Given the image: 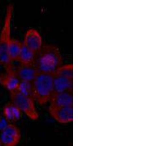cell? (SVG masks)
I'll return each mask as SVG.
<instances>
[{"instance_id": "1", "label": "cell", "mask_w": 146, "mask_h": 146, "mask_svg": "<svg viewBox=\"0 0 146 146\" xmlns=\"http://www.w3.org/2000/svg\"><path fill=\"white\" fill-rule=\"evenodd\" d=\"M63 64L59 48L54 44H44L36 52L34 65L39 72L55 74Z\"/></svg>"}, {"instance_id": "2", "label": "cell", "mask_w": 146, "mask_h": 146, "mask_svg": "<svg viewBox=\"0 0 146 146\" xmlns=\"http://www.w3.org/2000/svg\"><path fill=\"white\" fill-rule=\"evenodd\" d=\"M14 11L12 3L7 5L3 25L0 31V64L5 68L13 66L8 56V47L11 39V25Z\"/></svg>"}, {"instance_id": "3", "label": "cell", "mask_w": 146, "mask_h": 146, "mask_svg": "<svg viewBox=\"0 0 146 146\" xmlns=\"http://www.w3.org/2000/svg\"><path fill=\"white\" fill-rule=\"evenodd\" d=\"M54 74L38 72L32 82L35 100H36L40 105H43L50 102L54 93Z\"/></svg>"}, {"instance_id": "4", "label": "cell", "mask_w": 146, "mask_h": 146, "mask_svg": "<svg viewBox=\"0 0 146 146\" xmlns=\"http://www.w3.org/2000/svg\"><path fill=\"white\" fill-rule=\"evenodd\" d=\"M11 102L15 104L22 112L26 114L30 119L36 120L39 118V113L35 105L34 100L22 95L18 91L10 92Z\"/></svg>"}, {"instance_id": "5", "label": "cell", "mask_w": 146, "mask_h": 146, "mask_svg": "<svg viewBox=\"0 0 146 146\" xmlns=\"http://www.w3.org/2000/svg\"><path fill=\"white\" fill-rule=\"evenodd\" d=\"M21 138L20 129L12 123H9L1 132L0 140L3 146H17Z\"/></svg>"}, {"instance_id": "6", "label": "cell", "mask_w": 146, "mask_h": 146, "mask_svg": "<svg viewBox=\"0 0 146 146\" xmlns=\"http://www.w3.org/2000/svg\"><path fill=\"white\" fill-rule=\"evenodd\" d=\"M50 115L61 124L70 123L73 120V106L54 107L49 106Z\"/></svg>"}, {"instance_id": "7", "label": "cell", "mask_w": 146, "mask_h": 146, "mask_svg": "<svg viewBox=\"0 0 146 146\" xmlns=\"http://www.w3.org/2000/svg\"><path fill=\"white\" fill-rule=\"evenodd\" d=\"M20 82L14 70V67L11 66L5 68V72L0 74V84L9 92L16 91Z\"/></svg>"}, {"instance_id": "8", "label": "cell", "mask_w": 146, "mask_h": 146, "mask_svg": "<svg viewBox=\"0 0 146 146\" xmlns=\"http://www.w3.org/2000/svg\"><path fill=\"white\" fill-rule=\"evenodd\" d=\"M23 43L36 53L43 46V38L40 33L34 28L29 29L25 33Z\"/></svg>"}, {"instance_id": "9", "label": "cell", "mask_w": 146, "mask_h": 146, "mask_svg": "<svg viewBox=\"0 0 146 146\" xmlns=\"http://www.w3.org/2000/svg\"><path fill=\"white\" fill-rule=\"evenodd\" d=\"M49 102L54 107L73 106V92H54Z\"/></svg>"}, {"instance_id": "10", "label": "cell", "mask_w": 146, "mask_h": 146, "mask_svg": "<svg viewBox=\"0 0 146 146\" xmlns=\"http://www.w3.org/2000/svg\"><path fill=\"white\" fill-rule=\"evenodd\" d=\"M14 70L20 80L29 82H33L39 72L34 64L23 65L19 64V66L14 67Z\"/></svg>"}, {"instance_id": "11", "label": "cell", "mask_w": 146, "mask_h": 146, "mask_svg": "<svg viewBox=\"0 0 146 146\" xmlns=\"http://www.w3.org/2000/svg\"><path fill=\"white\" fill-rule=\"evenodd\" d=\"M54 92L66 91L73 92V78H70L54 74Z\"/></svg>"}, {"instance_id": "12", "label": "cell", "mask_w": 146, "mask_h": 146, "mask_svg": "<svg viewBox=\"0 0 146 146\" xmlns=\"http://www.w3.org/2000/svg\"><path fill=\"white\" fill-rule=\"evenodd\" d=\"M3 114L8 122H15L20 119L22 112L15 104L10 102L3 106Z\"/></svg>"}, {"instance_id": "13", "label": "cell", "mask_w": 146, "mask_h": 146, "mask_svg": "<svg viewBox=\"0 0 146 146\" xmlns=\"http://www.w3.org/2000/svg\"><path fill=\"white\" fill-rule=\"evenodd\" d=\"M36 54L35 52L26 46L22 42V46L17 61L23 65H34Z\"/></svg>"}, {"instance_id": "14", "label": "cell", "mask_w": 146, "mask_h": 146, "mask_svg": "<svg viewBox=\"0 0 146 146\" xmlns=\"http://www.w3.org/2000/svg\"><path fill=\"white\" fill-rule=\"evenodd\" d=\"M22 46V42L11 38L8 47V56L10 61H17Z\"/></svg>"}, {"instance_id": "15", "label": "cell", "mask_w": 146, "mask_h": 146, "mask_svg": "<svg viewBox=\"0 0 146 146\" xmlns=\"http://www.w3.org/2000/svg\"><path fill=\"white\" fill-rule=\"evenodd\" d=\"M17 91L22 95L30 97L35 100L32 82L20 80Z\"/></svg>"}, {"instance_id": "16", "label": "cell", "mask_w": 146, "mask_h": 146, "mask_svg": "<svg viewBox=\"0 0 146 146\" xmlns=\"http://www.w3.org/2000/svg\"><path fill=\"white\" fill-rule=\"evenodd\" d=\"M54 74L64 77L73 78L72 63H66L64 64H62L57 69Z\"/></svg>"}, {"instance_id": "17", "label": "cell", "mask_w": 146, "mask_h": 146, "mask_svg": "<svg viewBox=\"0 0 146 146\" xmlns=\"http://www.w3.org/2000/svg\"><path fill=\"white\" fill-rule=\"evenodd\" d=\"M8 124H9L8 121L6 120L5 117H0V131H2Z\"/></svg>"}, {"instance_id": "18", "label": "cell", "mask_w": 146, "mask_h": 146, "mask_svg": "<svg viewBox=\"0 0 146 146\" xmlns=\"http://www.w3.org/2000/svg\"><path fill=\"white\" fill-rule=\"evenodd\" d=\"M0 146H2V144H1V140H0Z\"/></svg>"}]
</instances>
